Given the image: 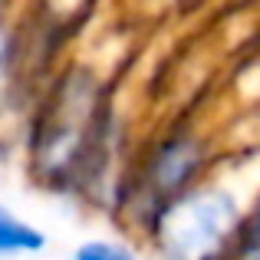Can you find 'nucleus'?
I'll use <instances>...</instances> for the list:
<instances>
[{"label":"nucleus","instance_id":"f257e3e1","mask_svg":"<svg viewBox=\"0 0 260 260\" xmlns=\"http://www.w3.org/2000/svg\"><path fill=\"white\" fill-rule=\"evenodd\" d=\"M241 217L237 191L221 181H198L158 211L152 247L165 260H224Z\"/></svg>","mask_w":260,"mask_h":260},{"label":"nucleus","instance_id":"f03ea898","mask_svg":"<svg viewBox=\"0 0 260 260\" xmlns=\"http://www.w3.org/2000/svg\"><path fill=\"white\" fill-rule=\"evenodd\" d=\"M208 165H211V152L194 132L178 128V132L161 135L148 152L145 168H142V188L148 191V201H152L148 204L152 221L172 198L184 194L198 181H204Z\"/></svg>","mask_w":260,"mask_h":260},{"label":"nucleus","instance_id":"7ed1b4c3","mask_svg":"<svg viewBox=\"0 0 260 260\" xmlns=\"http://www.w3.org/2000/svg\"><path fill=\"white\" fill-rule=\"evenodd\" d=\"M46 247V234L33 221L13 214L7 204H0V260L33 257Z\"/></svg>","mask_w":260,"mask_h":260},{"label":"nucleus","instance_id":"20e7f679","mask_svg":"<svg viewBox=\"0 0 260 260\" xmlns=\"http://www.w3.org/2000/svg\"><path fill=\"white\" fill-rule=\"evenodd\" d=\"M70 260H142V254L125 241H112V237H89L76 250L70 254Z\"/></svg>","mask_w":260,"mask_h":260},{"label":"nucleus","instance_id":"39448f33","mask_svg":"<svg viewBox=\"0 0 260 260\" xmlns=\"http://www.w3.org/2000/svg\"><path fill=\"white\" fill-rule=\"evenodd\" d=\"M10 56H13V46H10V33H7V26L0 23V89H4L7 76H10Z\"/></svg>","mask_w":260,"mask_h":260}]
</instances>
